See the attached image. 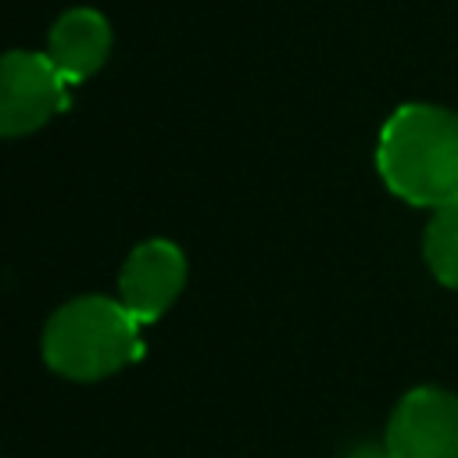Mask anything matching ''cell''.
<instances>
[{"instance_id": "277c9868", "label": "cell", "mask_w": 458, "mask_h": 458, "mask_svg": "<svg viewBox=\"0 0 458 458\" xmlns=\"http://www.w3.org/2000/svg\"><path fill=\"white\" fill-rule=\"evenodd\" d=\"M386 458H458V397L440 386L408 390L386 422Z\"/></svg>"}, {"instance_id": "5b68a950", "label": "cell", "mask_w": 458, "mask_h": 458, "mask_svg": "<svg viewBox=\"0 0 458 458\" xmlns=\"http://www.w3.org/2000/svg\"><path fill=\"white\" fill-rule=\"evenodd\" d=\"M186 286V254L172 240H143L118 272V301L147 326L157 322Z\"/></svg>"}, {"instance_id": "7a4b0ae2", "label": "cell", "mask_w": 458, "mask_h": 458, "mask_svg": "<svg viewBox=\"0 0 458 458\" xmlns=\"http://www.w3.org/2000/svg\"><path fill=\"white\" fill-rule=\"evenodd\" d=\"M140 358V322L118 297H75L61 304L43 326V361L64 379L97 383Z\"/></svg>"}, {"instance_id": "3957f363", "label": "cell", "mask_w": 458, "mask_h": 458, "mask_svg": "<svg viewBox=\"0 0 458 458\" xmlns=\"http://www.w3.org/2000/svg\"><path fill=\"white\" fill-rule=\"evenodd\" d=\"M68 107V82L36 50L0 54V136H29Z\"/></svg>"}, {"instance_id": "6da1fadb", "label": "cell", "mask_w": 458, "mask_h": 458, "mask_svg": "<svg viewBox=\"0 0 458 458\" xmlns=\"http://www.w3.org/2000/svg\"><path fill=\"white\" fill-rule=\"evenodd\" d=\"M376 168L404 204L458 200V114L437 104H401L379 129Z\"/></svg>"}, {"instance_id": "52a82bcc", "label": "cell", "mask_w": 458, "mask_h": 458, "mask_svg": "<svg viewBox=\"0 0 458 458\" xmlns=\"http://www.w3.org/2000/svg\"><path fill=\"white\" fill-rule=\"evenodd\" d=\"M422 258L437 283L458 290V200L433 208V218L422 236Z\"/></svg>"}, {"instance_id": "8992f818", "label": "cell", "mask_w": 458, "mask_h": 458, "mask_svg": "<svg viewBox=\"0 0 458 458\" xmlns=\"http://www.w3.org/2000/svg\"><path fill=\"white\" fill-rule=\"evenodd\" d=\"M111 47H114V32L107 18L93 7H72L50 25L43 54L72 86V82L93 79L107 64Z\"/></svg>"}]
</instances>
